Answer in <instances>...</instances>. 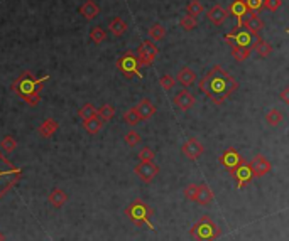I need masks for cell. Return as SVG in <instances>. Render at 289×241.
Wrapping results in <instances>:
<instances>
[{
	"mask_svg": "<svg viewBox=\"0 0 289 241\" xmlns=\"http://www.w3.org/2000/svg\"><path fill=\"white\" fill-rule=\"evenodd\" d=\"M181 152H183V154L186 155L190 161H198V159L201 157L203 152H205V147H203V144L198 140V138L191 137V138H188V140L183 144V147H181Z\"/></svg>",
	"mask_w": 289,
	"mask_h": 241,
	"instance_id": "12",
	"label": "cell"
},
{
	"mask_svg": "<svg viewBox=\"0 0 289 241\" xmlns=\"http://www.w3.org/2000/svg\"><path fill=\"white\" fill-rule=\"evenodd\" d=\"M215 196H213V191L210 189L208 184H199V191H198V197H196V203L199 206H206V204H212Z\"/></svg>",
	"mask_w": 289,
	"mask_h": 241,
	"instance_id": "20",
	"label": "cell"
},
{
	"mask_svg": "<svg viewBox=\"0 0 289 241\" xmlns=\"http://www.w3.org/2000/svg\"><path fill=\"white\" fill-rule=\"evenodd\" d=\"M126 216L130 219L132 225L135 226H147L149 229H154L151 221L152 209L147 206L142 199H135L126 208Z\"/></svg>",
	"mask_w": 289,
	"mask_h": 241,
	"instance_id": "5",
	"label": "cell"
},
{
	"mask_svg": "<svg viewBox=\"0 0 289 241\" xmlns=\"http://www.w3.org/2000/svg\"><path fill=\"white\" fill-rule=\"evenodd\" d=\"M135 54H137L141 66H151L156 61V58H158L159 49L156 48L154 41H142Z\"/></svg>",
	"mask_w": 289,
	"mask_h": 241,
	"instance_id": "8",
	"label": "cell"
},
{
	"mask_svg": "<svg viewBox=\"0 0 289 241\" xmlns=\"http://www.w3.org/2000/svg\"><path fill=\"white\" fill-rule=\"evenodd\" d=\"M190 236L195 241H215L222 236V229L218 228L212 216H201L190 229Z\"/></svg>",
	"mask_w": 289,
	"mask_h": 241,
	"instance_id": "4",
	"label": "cell"
},
{
	"mask_svg": "<svg viewBox=\"0 0 289 241\" xmlns=\"http://www.w3.org/2000/svg\"><path fill=\"white\" fill-rule=\"evenodd\" d=\"M0 241H5V235L2 231H0Z\"/></svg>",
	"mask_w": 289,
	"mask_h": 241,
	"instance_id": "44",
	"label": "cell"
},
{
	"mask_svg": "<svg viewBox=\"0 0 289 241\" xmlns=\"http://www.w3.org/2000/svg\"><path fill=\"white\" fill-rule=\"evenodd\" d=\"M90 39L95 42V44H102L103 41L107 39V32L102 29V27H93V29L90 31Z\"/></svg>",
	"mask_w": 289,
	"mask_h": 241,
	"instance_id": "38",
	"label": "cell"
},
{
	"mask_svg": "<svg viewBox=\"0 0 289 241\" xmlns=\"http://www.w3.org/2000/svg\"><path fill=\"white\" fill-rule=\"evenodd\" d=\"M147 34H149V37H151L152 41H161V39L166 37V29H164L161 24H154V26L149 27Z\"/></svg>",
	"mask_w": 289,
	"mask_h": 241,
	"instance_id": "32",
	"label": "cell"
},
{
	"mask_svg": "<svg viewBox=\"0 0 289 241\" xmlns=\"http://www.w3.org/2000/svg\"><path fill=\"white\" fill-rule=\"evenodd\" d=\"M58 129H59V123L56 122L54 118H48V120H44L41 125H39L37 133L42 138H49V137H53L56 132H58Z\"/></svg>",
	"mask_w": 289,
	"mask_h": 241,
	"instance_id": "18",
	"label": "cell"
},
{
	"mask_svg": "<svg viewBox=\"0 0 289 241\" xmlns=\"http://www.w3.org/2000/svg\"><path fill=\"white\" fill-rule=\"evenodd\" d=\"M228 12H230V16H234L235 19H237V26H235V29L244 27V19L249 14V7L244 0H234V2L230 3V7H228Z\"/></svg>",
	"mask_w": 289,
	"mask_h": 241,
	"instance_id": "14",
	"label": "cell"
},
{
	"mask_svg": "<svg viewBox=\"0 0 289 241\" xmlns=\"http://www.w3.org/2000/svg\"><path fill=\"white\" fill-rule=\"evenodd\" d=\"M176 80L180 81V84H183L184 88H190L191 84L196 83V73L190 68H183L178 73Z\"/></svg>",
	"mask_w": 289,
	"mask_h": 241,
	"instance_id": "23",
	"label": "cell"
},
{
	"mask_svg": "<svg viewBox=\"0 0 289 241\" xmlns=\"http://www.w3.org/2000/svg\"><path fill=\"white\" fill-rule=\"evenodd\" d=\"M103 120L100 118L98 115L93 116V118H90V120H87V122H83V129L87 130L90 135H96V133L100 132V130L103 129Z\"/></svg>",
	"mask_w": 289,
	"mask_h": 241,
	"instance_id": "26",
	"label": "cell"
},
{
	"mask_svg": "<svg viewBox=\"0 0 289 241\" xmlns=\"http://www.w3.org/2000/svg\"><path fill=\"white\" fill-rule=\"evenodd\" d=\"M218 162L223 165L225 169H227L228 172H230V176H232V174L237 171V169L240 167L245 161H244V157L235 150V148H227V150H225L223 154L218 157Z\"/></svg>",
	"mask_w": 289,
	"mask_h": 241,
	"instance_id": "9",
	"label": "cell"
},
{
	"mask_svg": "<svg viewBox=\"0 0 289 241\" xmlns=\"http://www.w3.org/2000/svg\"><path fill=\"white\" fill-rule=\"evenodd\" d=\"M176 83H178V80L174 76H171V74H164V76H161V80H159V84L164 91H171L174 86H176Z\"/></svg>",
	"mask_w": 289,
	"mask_h": 241,
	"instance_id": "36",
	"label": "cell"
},
{
	"mask_svg": "<svg viewBox=\"0 0 289 241\" xmlns=\"http://www.w3.org/2000/svg\"><path fill=\"white\" fill-rule=\"evenodd\" d=\"M281 100H283L284 103H288V105H289V86H288V88H284V90L281 91Z\"/></svg>",
	"mask_w": 289,
	"mask_h": 241,
	"instance_id": "43",
	"label": "cell"
},
{
	"mask_svg": "<svg viewBox=\"0 0 289 241\" xmlns=\"http://www.w3.org/2000/svg\"><path fill=\"white\" fill-rule=\"evenodd\" d=\"M48 201L51 203V206L53 208H56V209H59V208H63L64 204H66V201H68V194L64 193L63 189H59V187H56V189H53L51 191V194L48 196Z\"/></svg>",
	"mask_w": 289,
	"mask_h": 241,
	"instance_id": "21",
	"label": "cell"
},
{
	"mask_svg": "<svg viewBox=\"0 0 289 241\" xmlns=\"http://www.w3.org/2000/svg\"><path fill=\"white\" fill-rule=\"evenodd\" d=\"M266 122H267V125H271V127H277L283 122V113L277 108H271L269 112L266 113Z\"/></svg>",
	"mask_w": 289,
	"mask_h": 241,
	"instance_id": "29",
	"label": "cell"
},
{
	"mask_svg": "<svg viewBox=\"0 0 289 241\" xmlns=\"http://www.w3.org/2000/svg\"><path fill=\"white\" fill-rule=\"evenodd\" d=\"M195 103H196V98L193 96V93L188 91V88L178 91L173 98V105L176 106L178 110H181V112H188V110H191L193 106H195Z\"/></svg>",
	"mask_w": 289,
	"mask_h": 241,
	"instance_id": "13",
	"label": "cell"
},
{
	"mask_svg": "<svg viewBox=\"0 0 289 241\" xmlns=\"http://www.w3.org/2000/svg\"><path fill=\"white\" fill-rule=\"evenodd\" d=\"M124 140H126V144L128 145V147H137V145L141 144V135H139V132H135V130L132 129L126 133Z\"/></svg>",
	"mask_w": 289,
	"mask_h": 241,
	"instance_id": "37",
	"label": "cell"
},
{
	"mask_svg": "<svg viewBox=\"0 0 289 241\" xmlns=\"http://www.w3.org/2000/svg\"><path fill=\"white\" fill-rule=\"evenodd\" d=\"M244 27H247V31H251L252 34L257 35L260 31L264 29V20L260 19V17L257 16L255 12H252L251 16H249L247 19L244 20Z\"/></svg>",
	"mask_w": 289,
	"mask_h": 241,
	"instance_id": "19",
	"label": "cell"
},
{
	"mask_svg": "<svg viewBox=\"0 0 289 241\" xmlns=\"http://www.w3.org/2000/svg\"><path fill=\"white\" fill-rule=\"evenodd\" d=\"M232 177H234L235 182H237V189H242V187H245L247 184H251L252 180L255 179V174L252 171L251 164H245L244 162L237 171L232 174Z\"/></svg>",
	"mask_w": 289,
	"mask_h": 241,
	"instance_id": "11",
	"label": "cell"
},
{
	"mask_svg": "<svg viewBox=\"0 0 289 241\" xmlns=\"http://www.w3.org/2000/svg\"><path fill=\"white\" fill-rule=\"evenodd\" d=\"M141 116H139V113H137V110L135 108H130L128 112L124 113V122L127 123L128 127H132L134 129L135 125H139V122H141Z\"/></svg>",
	"mask_w": 289,
	"mask_h": 241,
	"instance_id": "30",
	"label": "cell"
},
{
	"mask_svg": "<svg viewBox=\"0 0 289 241\" xmlns=\"http://www.w3.org/2000/svg\"><path fill=\"white\" fill-rule=\"evenodd\" d=\"M283 5V0H264V9H267L269 12H276Z\"/></svg>",
	"mask_w": 289,
	"mask_h": 241,
	"instance_id": "41",
	"label": "cell"
},
{
	"mask_svg": "<svg viewBox=\"0 0 289 241\" xmlns=\"http://www.w3.org/2000/svg\"><path fill=\"white\" fill-rule=\"evenodd\" d=\"M244 2L247 3L251 12H257V10L264 9V0H244Z\"/></svg>",
	"mask_w": 289,
	"mask_h": 241,
	"instance_id": "42",
	"label": "cell"
},
{
	"mask_svg": "<svg viewBox=\"0 0 289 241\" xmlns=\"http://www.w3.org/2000/svg\"><path fill=\"white\" fill-rule=\"evenodd\" d=\"M180 26L183 27L184 31H193L195 27H198V19H196V17H193V16H190V14H186V16L181 17Z\"/></svg>",
	"mask_w": 289,
	"mask_h": 241,
	"instance_id": "35",
	"label": "cell"
},
{
	"mask_svg": "<svg viewBox=\"0 0 289 241\" xmlns=\"http://www.w3.org/2000/svg\"><path fill=\"white\" fill-rule=\"evenodd\" d=\"M238 90V81L222 66H213L206 76L199 80V91L205 93L215 105H222Z\"/></svg>",
	"mask_w": 289,
	"mask_h": 241,
	"instance_id": "1",
	"label": "cell"
},
{
	"mask_svg": "<svg viewBox=\"0 0 289 241\" xmlns=\"http://www.w3.org/2000/svg\"><path fill=\"white\" fill-rule=\"evenodd\" d=\"M80 14L85 17L87 20H93L96 16L100 14V7L96 5L93 0H87L83 5L80 7Z\"/></svg>",
	"mask_w": 289,
	"mask_h": 241,
	"instance_id": "22",
	"label": "cell"
},
{
	"mask_svg": "<svg viewBox=\"0 0 289 241\" xmlns=\"http://www.w3.org/2000/svg\"><path fill=\"white\" fill-rule=\"evenodd\" d=\"M251 167H252V171H254L255 174V177H264V176H267V174L271 172V162H269V159L267 157H264V155H255L254 159H252L251 162Z\"/></svg>",
	"mask_w": 289,
	"mask_h": 241,
	"instance_id": "15",
	"label": "cell"
},
{
	"mask_svg": "<svg viewBox=\"0 0 289 241\" xmlns=\"http://www.w3.org/2000/svg\"><path fill=\"white\" fill-rule=\"evenodd\" d=\"M135 110H137L139 116H141L142 120H149V118H152V116L156 115V112H158V108H156V105L152 103L151 100H147V98H144V100L139 101V105L135 106Z\"/></svg>",
	"mask_w": 289,
	"mask_h": 241,
	"instance_id": "17",
	"label": "cell"
},
{
	"mask_svg": "<svg viewBox=\"0 0 289 241\" xmlns=\"http://www.w3.org/2000/svg\"><path fill=\"white\" fill-rule=\"evenodd\" d=\"M255 35L251 32V31H242V29H234L232 32H228L225 35V42H227L230 48H252L255 42Z\"/></svg>",
	"mask_w": 289,
	"mask_h": 241,
	"instance_id": "7",
	"label": "cell"
},
{
	"mask_svg": "<svg viewBox=\"0 0 289 241\" xmlns=\"http://www.w3.org/2000/svg\"><path fill=\"white\" fill-rule=\"evenodd\" d=\"M108 29H110V32L115 35V37H120L122 34H126L127 22L122 19V17H113V19L110 20V24H108Z\"/></svg>",
	"mask_w": 289,
	"mask_h": 241,
	"instance_id": "24",
	"label": "cell"
},
{
	"mask_svg": "<svg viewBox=\"0 0 289 241\" xmlns=\"http://www.w3.org/2000/svg\"><path fill=\"white\" fill-rule=\"evenodd\" d=\"M208 19L212 24H215V26H222L225 24V20H227V17L230 16V12H228V9H223L222 5H213L212 9L208 10Z\"/></svg>",
	"mask_w": 289,
	"mask_h": 241,
	"instance_id": "16",
	"label": "cell"
},
{
	"mask_svg": "<svg viewBox=\"0 0 289 241\" xmlns=\"http://www.w3.org/2000/svg\"><path fill=\"white\" fill-rule=\"evenodd\" d=\"M252 51H255L257 54L260 56V58H269L271 52H272V46L269 44V42H266L264 39L257 37L254 46H252Z\"/></svg>",
	"mask_w": 289,
	"mask_h": 241,
	"instance_id": "25",
	"label": "cell"
},
{
	"mask_svg": "<svg viewBox=\"0 0 289 241\" xmlns=\"http://www.w3.org/2000/svg\"><path fill=\"white\" fill-rule=\"evenodd\" d=\"M286 34H289V31H288V29H286Z\"/></svg>",
	"mask_w": 289,
	"mask_h": 241,
	"instance_id": "45",
	"label": "cell"
},
{
	"mask_svg": "<svg viewBox=\"0 0 289 241\" xmlns=\"http://www.w3.org/2000/svg\"><path fill=\"white\" fill-rule=\"evenodd\" d=\"M251 51H252V48H240V46H237V48H232L230 54L237 63H244L245 59H249Z\"/></svg>",
	"mask_w": 289,
	"mask_h": 241,
	"instance_id": "28",
	"label": "cell"
},
{
	"mask_svg": "<svg viewBox=\"0 0 289 241\" xmlns=\"http://www.w3.org/2000/svg\"><path fill=\"white\" fill-rule=\"evenodd\" d=\"M20 177H22V169L16 167V165L0 152V199L19 182Z\"/></svg>",
	"mask_w": 289,
	"mask_h": 241,
	"instance_id": "3",
	"label": "cell"
},
{
	"mask_svg": "<svg viewBox=\"0 0 289 241\" xmlns=\"http://www.w3.org/2000/svg\"><path fill=\"white\" fill-rule=\"evenodd\" d=\"M154 157H156V154L151 147H144L139 152V161L141 162H154Z\"/></svg>",
	"mask_w": 289,
	"mask_h": 241,
	"instance_id": "40",
	"label": "cell"
},
{
	"mask_svg": "<svg viewBox=\"0 0 289 241\" xmlns=\"http://www.w3.org/2000/svg\"><path fill=\"white\" fill-rule=\"evenodd\" d=\"M198 191H199L198 184H188V186L184 187V197H186L188 201H195V203H196V197H198Z\"/></svg>",
	"mask_w": 289,
	"mask_h": 241,
	"instance_id": "39",
	"label": "cell"
},
{
	"mask_svg": "<svg viewBox=\"0 0 289 241\" xmlns=\"http://www.w3.org/2000/svg\"><path fill=\"white\" fill-rule=\"evenodd\" d=\"M96 115H98V108H96L93 103H85L80 110H78V116H80L83 122L93 118Z\"/></svg>",
	"mask_w": 289,
	"mask_h": 241,
	"instance_id": "27",
	"label": "cell"
},
{
	"mask_svg": "<svg viewBox=\"0 0 289 241\" xmlns=\"http://www.w3.org/2000/svg\"><path fill=\"white\" fill-rule=\"evenodd\" d=\"M0 148L3 152H7V154H10V152H14L17 148V140L10 135H5L2 138V142H0Z\"/></svg>",
	"mask_w": 289,
	"mask_h": 241,
	"instance_id": "34",
	"label": "cell"
},
{
	"mask_svg": "<svg viewBox=\"0 0 289 241\" xmlns=\"http://www.w3.org/2000/svg\"><path fill=\"white\" fill-rule=\"evenodd\" d=\"M134 174L142 180V182L149 184L154 180V177L159 174V167L154 162H139L134 169Z\"/></svg>",
	"mask_w": 289,
	"mask_h": 241,
	"instance_id": "10",
	"label": "cell"
},
{
	"mask_svg": "<svg viewBox=\"0 0 289 241\" xmlns=\"http://www.w3.org/2000/svg\"><path fill=\"white\" fill-rule=\"evenodd\" d=\"M186 14H190L193 17H198L203 14V3L199 0H190L186 3Z\"/></svg>",
	"mask_w": 289,
	"mask_h": 241,
	"instance_id": "33",
	"label": "cell"
},
{
	"mask_svg": "<svg viewBox=\"0 0 289 241\" xmlns=\"http://www.w3.org/2000/svg\"><path fill=\"white\" fill-rule=\"evenodd\" d=\"M117 69L126 78H128V80H132V78H142L141 63H139L137 54L132 51H126L117 59Z\"/></svg>",
	"mask_w": 289,
	"mask_h": 241,
	"instance_id": "6",
	"label": "cell"
},
{
	"mask_svg": "<svg viewBox=\"0 0 289 241\" xmlns=\"http://www.w3.org/2000/svg\"><path fill=\"white\" fill-rule=\"evenodd\" d=\"M49 76L36 78L31 71H24L19 78L12 83V91L19 98H22L27 105L36 106L41 101V91L44 86V81H48Z\"/></svg>",
	"mask_w": 289,
	"mask_h": 241,
	"instance_id": "2",
	"label": "cell"
},
{
	"mask_svg": "<svg viewBox=\"0 0 289 241\" xmlns=\"http://www.w3.org/2000/svg\"><path fill=\"white\" fill-rule=\"evenodd\" d=\"M98 116L100 118L103 120V122H110V120L113 118V116H115V108H113L112 105H102L98 108Z\"/></svg>",
	"mask_w": 289,
	"mask_h": 241,
	"instance_id": "31",
	"label": "cell"
}]
</instances>
